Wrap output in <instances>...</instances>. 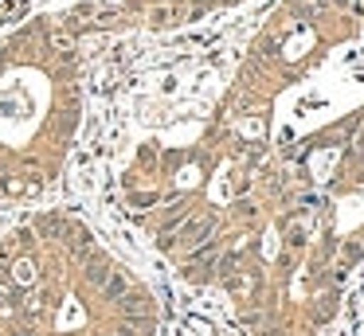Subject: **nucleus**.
<instances>
[{
	"label": "nucleus",
	"instance_id": "f257e3e1",
	"mask_svg": "<svg viewBox=\"0 0 364 336\" xmlns=\"http://www.w3.org/2000/svg\"><path fill=\"white\" fill-rule=\"evenodd\" d=\"M145 297L67 215H43L0 242V336H137Z\"/></svg>",
	"mask_w": 364,
	"mask_h": 336
},
{
	"label": "nucleus",
	"instance_id": "f03ea898",
	"mask_svg": "<svg viewBox=\"0 0 364 336\" xmlns=\"http://www.w3.org/2000/svg\"><path fill=\"white\" fill-rule=\"evenodd\" d=\"M75 121V51L48 23H32L0 47V200H28L59 176Z\"/></svg>",
	"mask_w": 364,
	"mask_h": 336
}]
</instances>
